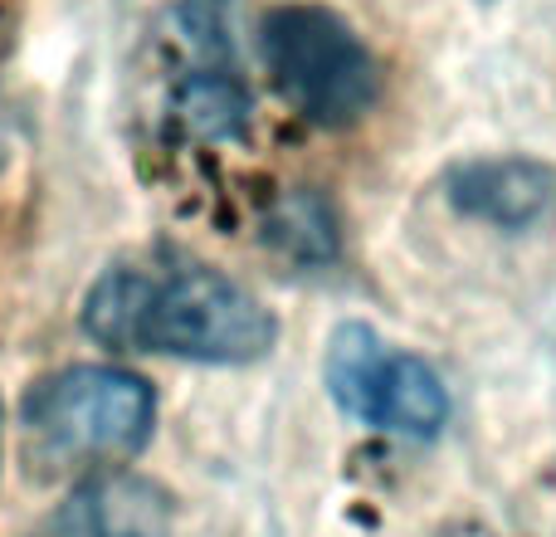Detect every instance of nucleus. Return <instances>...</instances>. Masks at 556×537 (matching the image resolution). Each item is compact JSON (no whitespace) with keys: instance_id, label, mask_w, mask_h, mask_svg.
I'll list each match as a JSON object with an SVG mask.
<instances>
[{"instance_id":"f257e3e1","label":"nucleus","mask_w":556,"mask_h":537,"mask_svg":"<svg viewBox=\"0 0 556 537\" xmlns=\"http://www.w3.org/2000/svg\"><path fill=\"white\" fill-rule=\"evenodd\" d=\"M78 323L108 352L195 366H250L278 342V317L260 294L176 245H142L103 264Z\"/></svg>"},{"instance_id":"f03ea898","label":"nucleus","mask_w":556,"mask_h":537,"mask_svg":"<svg viewBox=\"0 0 556 537\" xmlns=\"http://www.w3.org/2000/svg\"><path fill=\"white\" fill-rule=\"evenodd\" d=\"M29 470L54 474H108L137 460L156 430V391L137 372L103 362L64 366L39 376L20 401Z\"/></svg>"},{"instance_id":"7ed1b4c3","label":"nucleus","mask_w":556,"mask_h":537,"mask_svg":"<svg viewBox=\"0 0 556 537\" xmlns=\"http://www.w3.org/2000/svg\"><path fill=\"white\" fill-rule=\"evenodd\" d=\"M260 59L274 93L323 133L356 127L381 98V68L352 20L288 0L260 20Z\"/></svg>"},{"instance_id":"20e7f679","label":"nucleus","mask_w":556,"mask_h":537,"mask_svg":"<svg viewBox=\"0 0 556 537\" xmlns=\"http://www.w3.org/2000/svg\"><path fill=\"white\" fill-rule=\"evenodd\" d=\"M323 386L346 421L376 435L430 445L450 425V386L420 352L386 342L371 323H342L327 337Z\"/></svg>"},{"instance_id":"39448f33","label":"nucleus","mask_w":556,"mask_h":537,"mask_svg":"<svg viewBox=\"0 0 556 537\" xmlns=\"http://www.w3.org/2000/svg\"><path fill=\"white\" fill-rule=\"evenodd\" d=\"M176 39L186 49V68L176 78L172 113L201 142H244L250 137V88L235 64L225 0H181Z\"/></svg>"},{"instance_id":"423d86ee","label":"nucleus","mask_w":556,"mask_h":537,"mask_svg":"<svg viewBox=\"0 0 556 537\" xmlns=\"http://www.w3.org/2000/svg\"><path fill=\"white\" fill-rule=\"evenodd\" d=\"M440 186L464 221L503 235L532 230L556 211V166L542 157H459Z\"/></svg>"},{"instance_id":"0eeeda50","label":"nucleus","mask_w":556,"mask_h":537,"mask_svg":"<svg viewBox=\"0 0 556 537\" xmlns=\"http://www.w3.org/2000/svg\"><path fill=\"white\" fill-rule=\"evenodd\" d=\"M25 537H176V509L162 484L127 470L88 474Z\"/></svg>"},{"instance_id":"6e6552de","label":"nucleus","mask_w":556,"mask_h":537,"mask_svg":"<svg viewBox=\"0 0 556 537\" xmlns=\"http://www.w3.org/2000/svg\"><path fill=\"white\" fill-rule=\"evenodd\" d=\"M264 245L283 264L298 268H332L342 254V225L323 191L313 186H293L264 211Z\"/></svg>"},{"instance_id":"1a4fd4ad","label":"nucleus","mask_w":556,"mask_h":537,"mask_svg":"<svg viewBox=\"0 0 556 537\" xmlns=\"http://www.w3.org/2000/svg\"><path fill=\"white\" fill-rule=\"evenodd\" d=\"M444 537H493V533L479 528V523H464V528H454V533H444Z\"/></svg>"}]
</instances>
